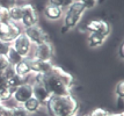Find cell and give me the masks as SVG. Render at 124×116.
Returning a JSON list of instances; mask_svg holds the SVG:
<instances>
[{
	"mask_svg": "<svg viewBox=\"0 0 124 116\" xmlns=\"http://www.w3.org/2000/svg\"><path fill=\"white\" fill-rule=\"evenodd\" d=\"M108 114L109 113L106 110V109H103V108H96V109H94L88 116H108Z\"/></svg>",
	"mask_w": 124,
	"mask_h": 116,
	"instance_id": "26",
	"label": "cell"
},
{
	"mask_svg": "<svg viewBox=\"0 0 124 116\" xmlns=\"http://www.w3.org/2000/svg\"><path fill=\"white\" fill-rule=\"evenodd\" d=\"M85 29H86L88 33H96L102 35L103 37H108L109 34H110V27H109V23L106 22L104 20H92L87 23L85 26Z\"/></svg>",
	"mask_w": 124,
	"mask_h": 116,
	"instance_id": "10",
	"label": "cell"
},
{
	"mask_svg": "<svg viewBox=\"0 0 124 116\" xmlns=\"http://www.w3.org/2000/svg\"><path fill=\"white\" fill-rule=\"evenodd\" d=\"M76 0H62V4H63V7H69L71 4H73Z\"/></svg>",
	"mask_w": 124,
	"mask_h": 116,
	"instance_id": "33",
	"label": "cell"
},
{
	"mask_svg": "<svg viewBox=\"0 0 124 116\" xmlns=\"http://www.w3.org/2000/svg\"><path fill=\"white\" fill-rule=\"evenodd\" d=\"M23 33L27 35L28 39H30V42L35 45L41 44V43H43L45 41H48V34L45 33L38 24L26 28Z\"/></svg>",
	"mask_w": 124,
	"mask_h": 116,
	"instance_id": "8",
	"label": "cell"
},
{
	"mask_svg": "<svg viewBox=\"0 0 124 116\" xmlns=\"http://www.w3.org/2000/svg\"><path fill=\"white\" fill-rule=\"evenodd\" d=\"M82 116H88V115H82Z\"/></svg>",
	"mask_w": 124,
	"mask_h": 116,
	"instance_id": "37",
	"label": "cell"
},
{
	"mask_svg": "<svg viewBox=\"0 0 124 116\" xmlns=\"http://www.w3.org/2000/svg\"><path fill=\"white\" fill-rule=\"evenodd\" d=\"M22 107L24 108V110L27 111V113H37V111L41 109L42 105H41V102H39L38 100H36L32 96V98H30L29 100H27V101L22 105Z\"/></svg>",
	"mask_w": 124,
	"mask_h": 116,
	"instance_id": "17",
	"label": "cell"
},
{
	"mask_svg": "<svg viewBox=\"0 0 124 116\" xmlns=\"http://www.w3.org/2000/svg\"><path fill=\"white\" fill-rule=\"evenodd\" d=\"M5 87H7V81H6L5 77L2 74V71H0V91Z\"/></svg>",
	"mask_w": 124,
	"mask_h": 116,
	"instance_id": "31",
	"label": "cell"
},
{
	"mask_svg": "<svg viewBox=\"0 0 124 116\" xmlns=\"http://www.w3.org/2000/svg\"><path fill=\"white\" fill-rule=\"evenodd\" d=\"M44 15H45V17H48L49 20L56 21V20H59L60 17L63 16V9H62V7L48 5L44 9Z\"/></svg>",
	"mask_w": 124,
	"mask_h": 116,
	"instance_id": "15",
	"label": "cell"
},
{
	"mask_svg": "<svg viewBox=\"0 0 124 116\" xmlns=\"http://www.w3.org/2000/svg\"><path fill=\"white\" fill-rule=\"evenodd\" d=\"M85 11H86V7L82 5L79 0L74 1L73 4H71L67 7V11L65 13L64 26L67 29H72V28L77 27L78 23L80 22Z\"/></svg>",
	"mask_w": 124,
	"mask_h": 116,
	"instance_id": "3",
	"label": "cell"
},
{
	"mask_svg": "<svg viewBox=\"0 0 124 116\" xmlns=\"http://www.w3.org/2000/svg\"><path fill=\"white\" fill-rule=\"evenodd\" d=\"M8 17H9V21L13 23H17L21 22L22 19V6L21 5H14L12 8L8 9Z\"/></svg>",
	"mask_w": 124,
	"mask_h": 116,
	"instance_id": "16",
	"label": "cell"
},
{
	"mask_svg": "<svg viewBox=\"0 0 124 116\" xmlns=\"http://www.w3.org/2000/svg\"><path fill=\"white\" fill-rule=\"evenodd\" d=\"M14 101L17 105L22 106L27 100H29L30 98H32V86L31 84L23 83L22 85H20L19 87H16L13 91V96H12Z\"/></svg>",
	"mask_w": 124,
	"mask_h": 116,
	"instance_id": "6",
	"label": "cell"
},
{
	"mask_svg": "<svg viewBox=\"0 0 124 116\" xmlns=\"http://www.w3.org/2000/svg\"><path fill=\"white\" fill-rule=\"evenodd\" d=\"M6 57H7V59L9 62V64L13 65V66H15L17 63H20V62L23 59L21 56L19 55L15 50L12 48L11 45H9V48H8V51H7V54H6Z\"/></svg>",
	"mask_w": 124,
	"mask_h": 116,
	"instance_id": "19",
	"label": "cell"
},
{
	"mask_svg": "<svg viewBox=\"0 0 124 116\" xmlns=\"http://www.w3.org/2000/svg\"><path fill=\"white\" fill-rule=\"evenodd\" d=\"M50 73L54 74V77H57L60 81H63L69 88L72 87V85H73V77L71 76L70 73H67L66 71H64L62 67L52 65V69H51V72H50Z\"/></svg>",
	"mask_w": 124,
	"mask_h": 116,
	"instance_id": "13",
	"label": "cell"
},
{
	"mask_svg": "<svg viewBox=\"0 0 124 116\" xmlns=\"http://www.w3.org/2000/svg\"><path fill=\"white\" fill-rule=\"evenodd\" d=\"M108 116H124L123 113H121V114H108Z\"/></svg>",
	"mask_w": 124,
	"mask_h": 116,
	"instance_id": "36",
	"label": "cell"
},
{
	"mask_svg": "<svg viewBox=\"0 0 124 116\" xmlns=\"http://www.w3.org/2000/svg\"><path fill=\"white\" fill-rule=\"evenodd\" d=\"M104 39H106V37H103L102 35H100V34L89 33L87 41H88V45L91 48H99V46H101L103 44Z\"/></svg>",
	"mask_w": 124,
	"mask_h": 116,
	"instance_id": "18",
	"label": "cell"
},
{
	"mask_svg": "<svg viewBox=\"0 0 124 116\" xmlns=\"http://www.w3.org/2000/svg\"><path fill=\"white\" fill-rule=\"evenodd\" d=\"M2 74H4V77H5L6 81L9 79L11 77H13L14 74H15V70H14V66L13 65H8V66L6 67L5 70L2 71Z\"/></svg>",
	"mask_w": 124,
	"mask_h": 116,
	"instance_id": "23",
	"label": "cell"
},
{
	"mask_svg": "<svg viewBox=\"0 0 124 116\" xmlns=\"http://www.w3.org/2000/svg\"><path fill=\"white\" fill-rule=\"evenodd\" d=\"M13 116H29L22 106L13 107Z\"/></svg>",
	"mask_w": 124,
	"mask_h": 116,
	"instance_id": "24",
	"label": "cell"
},
{
	"mask_svg": "<svg viewBox=\"0 0 124 116\" xmlns=\"http://www.w3.org/2000/svg\"><path fill=\"white\" fill-rule=\"evenodd\" d=\"M36 80L41 81L45 86L51 95H66L71 94V88H69L63 81H60L54 74L49 73L44 76H36Z\"/></svg>",
	"mask_w": 124,
	"mask_h": 116,
	"instance_id": "2",
	"label": "cell"
},
{
	"mask_svg": "<svg viewBox=\"0 0 124 116\" xmlns=\"http://www.w3.org/2000/svg\"><path fill=\"white\" fill-rule=\"evenodd\" d=\"M54 57V48L52 44L45 41L41 44L35 45V50H34V57L38 61H45V62H51Z\"/></svg>",
	"mask_w": 124,
	"mask_h": 116,
	"instance_id": "7",
	"label": "cell"
},
{
	"mask_svg": "<svg viewBox=\"0 0 124 116\" xmlns=\"http://www.w3.org/2000/svg\"><path fill=\"white\" fill-rule=\"evenodd\" d=\"M22 33V29L17 23L0 22V41L6 44H12V42Z\"/></svg>",
	"mask_w": 124,
	"mask_h": 116,
	"instance_id": "4",
	"label": "cell"
},
{
	"mask_svg": "<svg viewBox=\"0 0 124 116\" xmlns=\"http://www.w3.org/2000/svg\"><path fill=\"white\" fill-rule=\"evenodd\" d=\"M14 70H15V73L17 76H20L22 78H27L31 73L29 58H23L20 63H17L15 66H14Z\"/></svg>",
	"mask_w": 124,
	"mask_h": 116,
	"instance_id": "14",
	"label": "cell"
},
{
	"mask_svg": "<svg viewBox=\"0 0 124 116\" xmlns=\"http://www.w3.org/2000/svg\"><path fill=\"white\" fill-rule=\"evenodd\" d=\"M49 5H54L57 7H63L62 0H49Z\"/></svg>",
	"mask_w": 124,
	"mask_h": 116,
	"instance_id": "32",
	"label": "cell"
},
{
	"mask_svg": "<svg viewBox=\"0 0 124 116\" xmlns=\"http://www.w3.org/2000/svg\"><path fill=\"white\" fill-rule=\"evenodd\" d=\"M32 86V96L36 100L41 102V105H46L49 99L51 98V94L49 93V91L45 88L43 84L38 80H35V83L31 84Z\"/></svg>",
	"mask_w": 124,
	"mask_h": 116,
	"instance_id": "12",
	"label": "cell"
},
{
	"mask_svg": "<svg viewBox=\"0 0 124 116\" xmlns=\"http://www.w3.org/2000/svg\"><path fill=\"white\" fill-rule=\"evenodd\" d=\"M119 56H121V58L123 59L124 58V44L122 43L121 46H119Z\"/></svg>",
	"mask_w": 124,
	"mask_h": 116,
	"instance_id": "34",
	"label": "cell"
},
{
	"mask_svg": "<svg viewBox=\"0 0 124 116\" xmlns=\"http://www.w3.org/2000/svg\"><path fill=\"white\" fill-rule=\"evenodd\" d=\"M38 22V15L36 9L34 8V6L30 4H24L22 5V19L21 23L26 28L31 27L37 24Z\"/></svg>",
	"mask_w": 124,
	"mask_h": 116,
	"instance_id": "9",
	"label": "cell"
},
{
	"mask_svg": "<svg viewBox=\"0 0 124 116\" xmlns=\"http://www.w3.org/2000/svg\"><path fill=\"white\" fill-rule=\"evenodd\" d=\"M0 22H11L7 9H0Z\"/></svg>",
	"mask_w": 124,
	"mask_h": 116,
	"instance_id": "29",
	"label": "cell"
},
{
	"mask_svg": "<svg viewBox=\"0 0 124 116\" xmlns=\"http://www.w3.org/2000/svg\"><path fill=\"white\" fill-rule=\"evenodd\" d=\"M29 63H30V69H31V73H35L36 76H44V74H49L52 69V63L51 62H45V61H38L36 58H29Z\"/></svg>",
	"mask_w": 124,
	"mask_h": 116,
	"instance_id": "11",
	"label": "cell"
},
{
	"mask_svg": "<svg viewBox=\"0 0 124 116\" xmlns=\"http://www.w3.org/2000/svg\"><path fill=\"white\" fill-rule=\"evenodd\" d=\"M45 106L50 116H74L79 110V102L72 94L51 95Z\"/></svg>",
	"mask_w": 124,
	"mask_h": 116,
	"instance_id": "1",
	"label": "cell"
},
{
	"mask_svg": "<svg viewBox=\"0 0 124 116\" xmlns=\"http://www.w3.org/2000/svg\"><path fill=\"white\" fill-rule=\"evenodd\" d=\"M16 5V0H0V9H9Z\"/></svg>",
	"mask_w": 124,
	"mask_h": 116,
	"instance_id": "22",
	"label": "cell"
},
{
	"mask_svg": "<svg viewBox=\"0 0 124 116\" xmlns=\"http://www.w3.org/2000/svg\"><path fill=\"white\" fill-rule=\"evenodd\" d=\"M8 65H11V64L7 59L6 55H0V71H4Z\"/></svg>",
	"mask_w": 124,
	"mask_h": 116,
	"instance_id": "27",
	"label": "cell"
},
{
	"mask_svg": "<svg viewBox=\"0 0 124 116\" xmlns=\"http://www.w3.org/2000/svg\"><path fill=\"white\" fill-rule=\"evenodd\" d=\"M24 79H26V78H22L15 73L13 77H11L8 80H7V86L11 87V88H13V89H15L16 87H19L20 85H22L23 83H26Z\"/></svg>",
	"mask_w": 124,
	"mask_h": 116,
	"instance_id": "20",
	"label": "cell"
},
{
	"mask_svg": "<svg viewBox=\"0 0 124 116\" xmlns=\"http://www.w3.org/2000/svg\"><path fill=\"white\" fill-rule=\"evenodd\" d=\"M115 93L118 98H124V81L121 80L117 85H116V88H115Z\"/></svg>",
	"mask_w": 124,
	"mask_h": 116,
	"instance_id": "25",
	"label": "cell"
},
{
	"mask_svg": "<svg viewBox=\"0 0 124 116\" xmlns=\"http://www.w3.org/2000/svg\"><path fill=\"white\" fill-rule=\"evenodd\" d=\"M4 108H5V105H4L2 102H0V116H1V113L4 110Z\"/></svg>",
	"mask_w": 124,
	"mask_h": 116,
	"instance_id": "35",
	"label": "cell"
},
{
	"mask_svg": "<svg viewBox=\"0 0 124 116\" xmlns=\"http://www.w3.org/2000/svg\"><path fill=\"white\" fill-rule=\"evenodd\" d=\"M1 116H13V107H6L1 113Z\"/></svg>",
	"mask_w": 124,
	"mask_h": 116,
	"instance_id": "30",
	"label": "cell"
},
{
	"mask_svg": "<svg viewBox=\"0 0 124 116\" xmlns=\"http://www.w3.org/2000/svg\"><path fill=\"white\" fill-rule=\"evenodd\" d=\"M79 1L86 7V9H88V8H93L97 4L99 0H79Z\"/></svg>",
	"mask_w": 124,
	"mask_h": 116,
	"instance_id": "28",
	"label": "cell"
},
{
	"mask_svg": "<svg viewBox=\"0 0 124 116\" xmlns=\"http://www.w3.org/2000/svg\"><path fill=\"white\" fill-rule=\"evenodd\" d=\"M32 43L30 42V39H28V36L22 31L17 37H16L13 42H12L11 46L15 50L19 55L21 56L22 58H27L30 50H31Z\"/></svg>",
	"mask_w": 124,
	"mask_h": 116,
	"instance_id": "5",
	"label": "cell"
},
{
	"mask_svg": "<svg viewBox=\"0 0 124 116\" xmlns=\"http://www.w3.org/2000/svg\"><path fill=\"white\" fill-rule=\"evenodd\" d=\"M13 91H14V89L11 88V87H8V86L1 89V91H0V102H5L7 100L12 99Z\"/></svg>",
	"mask_w": 124,
	"mask_h": 116,
	"instance_id": "21",
	"label": "cell"
}]
</instances>
